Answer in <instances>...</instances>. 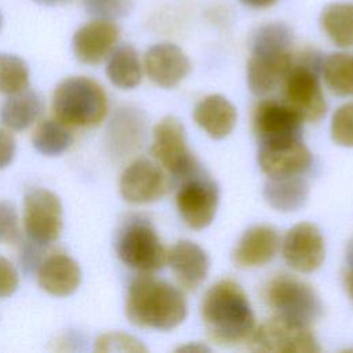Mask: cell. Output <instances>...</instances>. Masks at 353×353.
<instances>
[{"instance_id": "6da1fadb", "label": "cell", "mask_w": 353, "mask_h": 353, "mask_svg": "<svg viewBox=\"0 0 353 353\" xmlns=\"http://www.w3.org/2000/svg\"><path fill=\"white\" fill-rule=\"evenodd\" d=\"M200 314L208 336L222 346L248 342L255 330L254 312L245 292L229 279L219 280L207 290Z\"/></svg>"}, {"instance_id": "7a4b0ae2", "label": "cell", "mask_w": 353, "mask_h": 353, "mask_svg": "<svg viewBox=\"0 0 353 353\" xmlns=\"http://www.w3.org/2000/svg\"><path fill=\"white\" fill-rule=\"evenodd\" d=\"M186 314V301L176 287L152 276L131 281L125 298V316L131 324L170 331L182 324Z\"/></svg>"}, {"instance_id": "3957f363", "label": "cell", "mask_w": 353, "mask_h": 353, "mask_svg": "<svg viewBox=\"0 0 353 353\" xmlns=\"http://www.w3.org/2000/svg\"><path fill=\"white\" fill-rule=\"evenodd\" d=\"M52 110L68 127H95L108 114V95L101 84L90 77H68L54 91Z\"/></svg>"}, {"instance_id": "277c9868", "label": "cell", "mask_w": 353, "mask_h": 353, "mask_svg": "<svg viewBox=\"0 0 353 353\" xmlns=\"http://www.w3.org/2000/svg\"><path fill=\"white\" fill-rule=\"evenodd\" d=\"M114 248L119 259L125 266L141 273L160 270L168 255L156 229L143 216H131L121 225Z\"/></svg>"}, {"instance_id": "5b68a950", "label": "cell", "mask_w": 353, "mask_h": 353, "mask_svg": "<svg viewBox=\"0 0 353 353\" xmlns=\"http://www.w3.org/2000/svg\"><path fill=\"white\" fill-rule=\"evenodd\" d=\"M265 301L277 317L310 325L323 314V303L316 291L305 281L279 274L265 287Z\"/></svg>"}, {"instance_id": "8992f818", "label": "cell", "mask_w": 353, "mask_h": 353, "mask_svg": "<svg viewBox=\"0 0 353 353\" xmlns=\"http://www.w3.org/2000/svg\"><path fill=\"white\" fill-rule=\"evenodd\" d=\"M317 68L319 58L312 52L298 65H292L283 81L285 103L303 121H319L327 112V102L319 81Z\"/></svg>"}, {"instance_id": "52a82bcc", "label": "cell", "mask_w": 353, "mask_h": 353, "mask_svg": "<svg viewBox=\"0 0 353 353\" xmlns=\"http://www.w3.org/2000/svg\"><path fill=\"white\" fill-rule=\"evenodd\" d=\"M150 152L174 176L189 178L197 174L199 164L188 146L185 127L174 116H165L154 125Z\"/></svg>"}, {"instance_id": "ba28073f", "label": "cell", "mask_w": 353, "mask_h": 353, "mask_svg": "<svg viewBox=\"0 0 353 353\" xmlns=\"http://www.w3.org/2000/svg\"><path fill=\"white\" fill-rule=\"evenodd\" d=\"M248 342L255 352L319 353L320 345L307 325L274 317L254 330Z\"/></svg>"}, {"instance_id": "9c48e42d", "label": "cell", "mask_w": 353, "mask_h": 353, "mask_svg": "<svg viewBox=\"0 0 353 353\" xmlns=\"http://www.w3.org/2000/svg\"><path fill=\"white\" fill-rule=\"evenodd\" d=\"M23 228L30 241L46 245L61 236L63 229L59 197L47 189H32L23 199Z\"/></svg>"}, {"instance_id": "30bf717a", "label": "cell", "mask_w": 353, "mask_h": 353, "mask_svg": "<svg viewBox=\"0 0 353 353\" xmlns=\"http://www.w3.org/2000/svg\"><path fill=\"white\" fill-rule=\"evenodd\" d=\"M178 214L183 223L193 230L208 228L218 210L219 190L214 181L197 174L189 176L175 196Z\"/></svg>"}, {"instance_id": "8fae6325", "label": "cell", "mask_w": 353, "mask_h": 353, "mask_svg": "<svg viewBox=\"0 0 353 353\" xmlns=\"http://www.w3.org/2000/svg\"><path fill=\"white\" fill-rule=\"evenodd\" d=\"M285 263L299 273L317 270L325 258V245L320 229L310 222H301L288 229L283 240Z\"/></svg>"}, {"instance_id": "7c38bea8", "label": "cell", "mask_w": 353, "mask_h": 353, "mask_svg": "<svg viewBox=\"0 0 353 353\" xmlns=\"http://www.w3.org/2000/svg\"><path fill=\"white\" fill-rule=\"evenodd\" d=\"M259 143L258 164L268 176L301 175L312 164V153L301 138Z\"/></svg>"}, {"instance_id": "4fadbf2b", "label": "cell", "mask_w": 353, "mask_h": 353, "mask_svg": "<svg viewBox=\"0 0 353 353\" xmlns=\"http://www.w3.org/2000/svg\"><path fill=\"white\" fill-rule=\"evenodd\" d=\"M168 188L163 170L148 159L132 161L120 175L119 190L131 204H148L161 199Z\"/></svg>"}, {"instance_id": "5bb4252c", "label": "cell", "mask_w": 353, "mask_h": 353, "mask_svg": "<svg viewBox=\"0 0 353 353\" xmlns=\"http://www.w3.org/2000/svg\"><path fill=\"white\" fill-rule=\"evenodd\" d=\"M292 68L290 50H251L247 63V84L252 94L263 97L283 84Z\"/></svg>"}, {"instance_id": "9a60e30c", "label": "cell", "mask_w": 353, "mask_h": 353, "mask_svg": "<svg viewBox=\"0 0 353 353\" xmlns=\"http://www.w3.org/2000/svg\"><path fill=\"white\" fill-rule=\"evenodd\" d=\"M119 37L120 29L113 21L95 18L80 26L73 34L74 57L81 63L98 65L112 54Z\"/></svg>"}, {"instance_id": "2e32d148", "label": "cell", "mask_w": 353, "mask_h": 353, "mask_svg": "<svg viewBox=\"0 0 353 353\" xmlns=\"http://www.w3.org/2000/svg\"><path fill=\"white\" fill-rule=\"evenodd\" d=\"M143 66L150 81L161 88L176 87L190 72L188 55L172 43L152 46L145 54Z\"/></svg>"}, {"instance_id": "e0dca14e", "label": "cell", "mask_w": 353, "mask_h": 353, "mask_svg": "<svg viewBox=\"0 0 353 353\" xmlns=\"http://www.w3.org/2000/svg\"><path fill=\"white\" fill-rule=\"evenodd\" d=\"M302 117L285 102L263 101L254 112V131L263 141L301 138Z\"/></svg>"}, {"instance_id": "ac0fdd59", "label": "cell", "mask_w": 353, "mask_h": 353, "mask_svg": "<svg viewBox=\"0 0 353 353\" xmlns=\"http://www.w3.org/2000/svg\"><path fill=\"white\" fill-rule=\"evenodd\" d=\"M279 250V233L268 225H255L247 229L237 241L232 261L237 268L251 269L269 263Z\"/></svg>"}, {"instance_id": "d6986e66", "label": "cell", "mask_w": 353, "mask_h": 353, "mask_svg": "<svg viewBox=\"0 0 353 353\" xmlns=\"http://www.w3.org/2000/svg\"><path fill=\"white\" fill-rule=\"evenodd\" d=\"M178 284L185 291L201 285L210 270V258L204 248L190 240L178 241L167 255Z\"/></svg>"}, {"instance_id": "ffe728a7", "label": "cell", "mask_w": 353, "mask_h": 353, "mask_svg": "<svg viewBox=\"0 0 353 353\" xmlns=\"http://www.w3.org/2000/svg\"><path fill=\"white\" fill-rule=\"evenodd\" d=\"M81 281L79 263L63 252L47 255L37 266V284L54 296L73 294Z\"/></svg>"}, {"instance_id": "44dd1931", "label": "cell", "mask_w": 353, "mask_h": 353, "mask_svg": "<svg viewBox=\"0 0 353 353\" xmlns=\"http://www.w3.org/2000/svg\"><path fill=\"white\" fill-rule=\"evenodd\" d=\"M196 124L212 139L226 138L236 125L237 112L233 103L219 94L207 95L193 110Z\"/></svg>"}, {"instance_id": "7402d4cb", "label": "cell", "mask_w": 353, "mask_h": 353, "mask_svg": "<svg viewBox=\"0 0 353 353\" xmlns=\"http://www.w3.org/2000/svg\"><path fill=\"white\" fill-rule=\"evenodd\" d=\"M265 201L280 212L302 208L309 197V185L299 175L269 176L262 190Z\"/></svg>"}, {"instance_id": "603a6c76", "label": "cell", "mask_w": 353, "mask_h": 353, "mask_svg": "<svg viewBox=\"0 0 353 353\" xmlns=\"http://www.w3.org/2000/svg\"><path fill=\"white\" fill-rule=\"evenodd\" d=\"M145 134V119L141 112L132 108H123L113 116L109 130V146L119 156H125L135 150Z\"/></svg>"}, {"instance_id": "cb8c5ba5", "label": "cell", "mask_w": 353, "mask_h": 353, "mask_svg": "<svg viewBox=\"0 0 353 353\" xmlns=\"http://www.w3.org/2000/svg\"><path fill=\"white\" fill-rule=\"evenodd\" d=\"M44 109L41 97L30 90H23L8 98L0 106V121L12 131H22L37 121Z\"/></svg>"}, {"instance_id": "d4e9b609", "label": "cell", "mask_w": 353, "mask_h": 353, "mask_svg": "<svg viewBox=\"0 0 353 353\" xmlns=\"http://www.w3.org/2000/svg\"><path fill=\"white\" fill-rule=\"evenodd\" d=\"M106 76L113 85L131 90L142 80V65L137 50L130 44L116 47L108 57Z\"/></svg>"}, {"instance_id": "484cf974", "label": "cell", "mask_w": 353, "mask_h": 353, "mask_svg": "<svg viewBox=\"0 0 353 353\" xmlns=\"http://www.w3.org/2000/svg\"><path fill=\"white\" fill-rule=\"evenodd\" d=\"M320 26L336 47H353V3L338 1L325 6L320 14Z\"/></svg>"}, {"instance_id": "4316f807", "label": "cell", "mask_w": 353, "mask_h": 353, "mask_svg": "<svg viewBox=\"0 0 353 353\" xmlns=\"http://www.w3.org/2000/svg\"><path fill=\"white\" fill-rule=\"evenodd\" d=\"M72 142V132L58 119L41 121L32 135L34 149L44 156H59L69 149Z\"/></svg>"}, {"instance_id": "83f0119b", "label": "cell", "mask_w": 353, "mask_h": 353, "mask_svg": "<svg viewBox=\"0 0 353 353\" xmlns=\"http://www.w3.org/2000/svg\"><path fill=\"white\" fill-rule=\"evenodd\" d=\"M328 88L339 97H353V55L332 52L321 63Z\"/></svg>"}, {"instance_id": "f1b7e54d", "label": "cell", "mask_w": 353, "mask_h": 353, "mask_svg": "<svg viewBox=\"0 0 353 353\" xmlns=\"http://www.w3.org/2000/svg\"><path fill=\"white\" fill-rule=\"evenodd\" d=\"M29 87L26 62L12 54L0 52V94L11 95Z\"/></svg>"}, {"instance_id": "f546056e", "label": "cell", "mask_w": 353, "mask_h": 353, "mask_svg": "<svg viewBox=\"0 0 353 353\" xmlns=\"http://www.w3.org/2000/svg\"><path fill=\"white\" fill-rule=\"evenodd\" d=\"M331 138L343 148H353V102L341 105L331 119Z\"/></svg>"}, {"instance_id": "4dcf8cb0", "label": "cell", "mask_w": 353, "mask_h": 353, "mask_svg": "<svg viewBox=\"0 0 353 353\" xmlns=\"http://www.w3.org/2000/svg\"><path fill=\"white\" fill-rule=\"evenodd\" d=\"M83 6L91 17L112 21L127 15L132 7V0H83Z\"/></svg>"}, {"instance_id": "1f68e13d", "label": "cell", "mask_w": 353, "mask_h": 353, "mask_svg": "<svg viewBox=\"0 0 353 353\" xmlns=\"http://www.w3.org/2000/svg\"><path fill=\"white\" fill-rule=\"evenodd\" d=\"M97 352H146V347L124 332H108L101 335L95 342Z\"/></svg>"}, {"instance_id": "d6a6232c", "label": "cell", "mask_w": 353, "mask_h": 353, "mask_svg": "<svg viewBox=\"0 0 353 353\" xmlns=\"http://www.w3.org/2000/svg\"><path fill=\"white\" fill-rule=\"evenodd\" d=\"M19 234V218L15 207L10 201L0 200V243H15Z\"/></svg>"}, {"instance_id": "836d02e7", "label": "cell", "mask_w": 353, "mask_h": 353, "mask_svg": "<svg viewBox=\"0 0 353 353\" xmlns=\"http://www.w3.org/2000/svg\"><path fill=\"white\" fill-rule=\"evenodd\" d=\"M19 284L18 272L14 265L4 256H0V298L12 295Z\"/></svg>"}, {"instance_id": "e575fe53", "label": "cell", "mask_w": 353, "mask_h": 353, "mask_svg": "<svg viewBox=\"0 0 353 353\" xmlns=\"http://www.w3.org/2000/svg\"><path fill=\"white\" fill-rule=\"evenodd\" d=\"M15 149L17 143L14 135L8 130L0 127V170L12 161Z\"/></svg>"}, {"instance_id": "d590c367", "label": "cell", "mask_w": 353, "mask_h": 353, "mask_svg": "<svg viewBox=\"0 0 353 353\" xmlns=\"http://www.w3.org/2000/svg\"><path fill=\"white\" fill-rule=\"evenodd\" d=\"M244 6L251 8H268L273 6L277 0H240Z\"/></svg>"}, {"instance_id": "8d00e7d4", "label": "cell", "mask_w": 353, "mask_h": 353, "mask_svg": "<svg viewBox=\"0 0 353 353\" xmlns=\"http://www.w3.org/2000/svg\"><path fill=\"white\" fill-rule=\"evenodd\" d=\"M343 280H345L346 291H347V294H349V296H350V299H352V302H353V269H349V268H347V270L345 272Z\"/></svg>"}, {"instance_id": "74e56055", "label": "cell", "mask_w": 353, "mask_h": 353, "mask_svg": "<svg viewBox=\"0 0 353 353\" xmlns=\"http://www.w3.org/2000/svg\"><path fill=\"white\" fill-rule=\"evenodd\" d=\"M345 261H346V266H347L349 269H353V240L349 241V244H347V247H346Z\"/></svg>"}, {"instance_id": "f35d334b", "label": "cell", "mask_w": 353, "mask_h": 353, "mask_svg": "<svg viewBox=\"0 0 353 353\" xmlns=\"http://www.w3.org/2000/svg\"><path fill=\"white\" fill-rule=\"evenodd\" d=\"M33 1H36L37 4H41V6L54 7V6H63V4H68V3H70L72 0H33Z\"/></svg>"}, {"instance_id": "ab89813d", "label": "cell", "mask_w": 353, "mask_h": 353, "mask_svg": "<svg viewBox=\"0 0 353 353\" xmlns=\"http://www.w3.org/2000/svg\"><path fill=\"white\" fill-rule=\"evenodd\" d=\"M178 350H193V352H196V350H199V352H204V350H208L205 346H181Z\"/></svg>"}, {"instance_id": "60d3db41", "label": "cell", "mask_w": 353, "mask_h": 353, "mask_svg": "<svg viewBox=\"0 0 353 353\" xmlns=\"http://www.w3.org/2000/svg\"><path fill=\"white\" fill-rule=\"evenodd\" d=\"M1 22H3V18H1V14H0V28H1Z\"/></svg>"}]
</instances>
